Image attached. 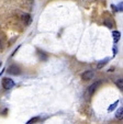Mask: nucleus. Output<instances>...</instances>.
<instances>
[{"label":"nucleus","mask_w":123,"mask_h":124,"mask_svg":"<svg viewBox=\"0 0 123 124\" xmlns=\"http://www.w3.org/2000/svg\"><path fill=\"white\" fill-rule=\"evenodd\" d=\"M22 21H23L26 25H29V24L31 23V21H32V18H31V16L29 13H24V14H22Z\"/></svg>","instance_id":"obj_5"},{"label":"nucleus","mask_w":123,"mask_h":124,"mask_svg":"<svg viewBox=\"0 0 123 124\" xmlns=\"http://www.w3.org/2000/svg\"><path fill=\"white\" fill-rule=\"evenodd\" d=\"M113 54H114V55L116 54V47H115V46H113Z\"/></svg>","instance_id":"obj_15"},{"label":"nucleus","mask_w":123,"mask_h":124,"mask_svg":"<svg viewBox=\"0 0 123 124\" xmlns=\"http://www.w3.org/2000/svg\"><path fill=\"white\" fill-rule=\"evenodd\" d=\"M7 71L9 74H11V75H16V76H18V75L21 74V69H20L18 66H16V65H11L9 68H8Z\"/></svg>","instance_id":"obj_2"},{"label":"nucleus","mask_w":123,"mask_h":124,"mask_svg":"<svg viewBox=\"0 0 123 124\" xmlns=\"http://www.w3.org/2000/svg\"><path fill=\"white\" fill-rule=\"evenodd\" d=\"M100 85H101V81H96L95 84H92L90 87H89L88 92H89V94H90V96H91V94L95 93V91L98 89V87H99Z\"/></svg>","instance_id":"obj_3"},{"label":"nucleus","mask_w":123,"mask_h":124,"mask_svg":"<svg viewBox=\"0 0 123 124\" xmlns=\"http://www.w3.org/2000/svg\"><path fill=\"white\" fill-rule=\"evenodd\" d=\"M39 121H40V117H39V116H36V117H33V119L29 120L28 123H26V124H32V123H35V122H39Z\"/></svg>","instance_id":"obj_11"},{"label":"nucleus","mask_w":123,"mask_h":124,"mask_svg":"<svg viewBox=\"0 0 123 124\" xmlns=\"http://www.w3.org/2000/svg\"><path fill=\"white\" fill-rule=\"evenodd\" d=\"M81 78H82V80H90L93 78V71L92 70H87V71H85L82 75H81Z\"/></svg>","instance_id":"obj_4"},{"label":"nucleus","mask_w":123,"mask_h":124,"mask_svg":"<svg viewBox=\"0 0 123 124\" xmlns=\"http://www.w3.org/2000/svg\"><path fill=\"white\" fill-rule=\"evenodd\" d=\"M118 104H119V101L116 100L115 102L113 103V104H111V105H110V107H109V108H108V111H109V112H111V111H113L114 109L116 108V105H118Z\"/></svg>","instance_id":"obj_10"},{"label":"nucleus","mask_w":123,"mask_h":124,"mask_svg":"<svg viewBox=\"0 0 123 124\" xmlns=\"http://www.w3.org/2000/svg\"><path fill=\"white\" fill-rule=\"evenodd\" d=\"M115 85H116V87H118V88L122 89V88H123V79H122V78H120V79L116 80V81H115Z\"/></svg>","instance_id":"obj_9"},{"label":"nucleus","mask_w":123,"mask_h":124,"mask_svg":"<svg viewBox=\"0 0 123 124\" xmlns=\"http://www.w3.org/2000/svg\"><path fill=\"white\" fill-rule=\"evenodd\" d=\"M103 24H105V25H107L108 28H110V29L112 28V23H111V22H109L108 20H105V21H103Z\"/></svg>","instance_id":"obj_13"},{"label":"nucleus","mask_w":123,"mask_h":124,"mask_svg":"<svg viewBox=\"0 0 123 124\" xmlns=\"http://www.w3.org/2000/svg\"><path fill=\"white\" fill-rule=\"evenodd\" d=\"M39 56H40V58L42 59V61H46L47 59V56L43 53V52H39Z\"/></svg>","instance_id":"obj_12"},{"label":"nucleus","mask_w":123,"mask_h":124,"mask_svg":"<svg viewBox=\"0 0 123 124\" xmlns=\"http://www.w3.org/2000/svg\"><path fill=\"white\" fill-rule=\"evenodd\" d=\"M1 65H2V63H1V62H0V67H1Z\"/></svg>","instance_id":"obj_16"},{"label":"nucleus","mask_w":123,"mask_h":124,"mask_svg":"<svg viewBox=\"0 0 123 124\" xmlns=\"http://www.w3.org/2000/svg\"><path fill=\"white\" fill-rule=\"evenodd\" d=\"M115 117L116 119H119V120L123 119V108L122 107L118 109V111H116V113H115Z\"/></svg>","instance_id":"obj_7"},{"label":"nucleus","mask_w":123,"mask_h":124,"mask_svg":"<svg viewBox=\"0 0 123 124\" xmlns=\"http://www.w3.org/2000/svg\"><path fill=\"white\" fill-rule=\"evenodd\" d=\"M16 82L11 79V78H3L2 79V87L5 88L6 90H9L11 88H13Z\"/></svg>","instance_id":"obj_1"},{"label":"nucleus","mask_w":123,"mask_h":124,"mask_svg":"<svg viewBox=\"0 0 123 124\" xmlns=\"http://www.w3.org/2000/svg\"><path fill=\"white\" fill-rule=\"evenodd\" d=\"M108 61H109V58H106V59H103V61L99 62V63H98V65H97V69H101V68H103V66L107 65Z\"/></svg>","instance_id":"obj_8"},{"label":"nucleus","mask_w":123,"mask_h":124,"mask_svg":"<svg viewBox=\"0 0 123 124\" xmlns=\"http://www.w3.org/2000/svg\"><path fill=\"white\" fill-rule=\"evenodd\" d=\"M122 8H123V3H122V1H121V2L120 3H119V6H118V9H116V10H118V11H121V12H122Z\"/></svg>","instance_id":"obj_14"},{"label":"nucleus","mask_w":123,"mask_h":124,"mask_svg":"<svg viewBox=\"0 0 123 124\" xmlns=\"http://www.w3.org/2000/svg\"><path fill=\"white\" fill-rule=\"evenodd\" d=\"M112 38H113L114 43H118L121 38V33L119 32V31H113V32H112Z\"/></svg>","instance_id":"obj_6"}]
</instances>
